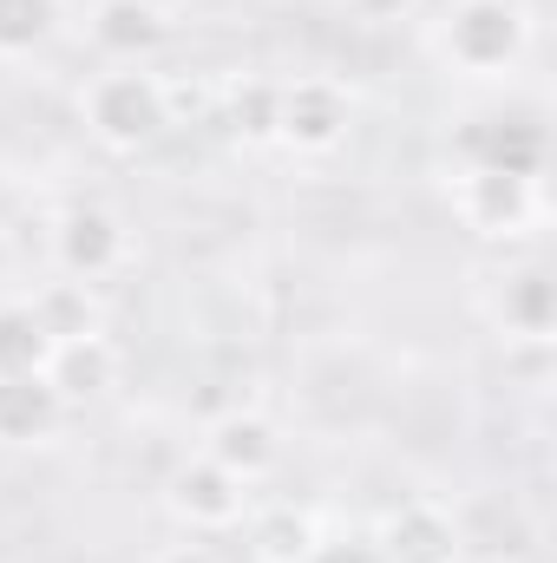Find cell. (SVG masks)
<instances>
[{"instance_id": "cell-1", "label": "cell", "mask_w": 557, "mask_h": 563, "mask_svg": "<svg viewBox=\"0 0 557 563\" xmlns=\"http://www.w3.org/2000/svg\"><path fill=\"white\" fill-rule=\"evenodd\" d=\"M426 53L459 79L499 86L532 53V13H525V0H452L426 26Z\"/></svg>"}, {"instance_id": "cell-2", "label": "cell", "mask_w": 557, "mask_h": 563, "mask_svg": "<svg viewBox=\"0 0 557 563\" xmlns=\"http://www.w3.org/2000/svg\"><path fill=\"white\" fill-rule=\"evenodd\" d=\"M79 119H86L92 139L106 144V151H119V157L151 151L171 132V86L151 66H106V73L86 79Z\"/></svg>"}, {"instance_id": "cell-3", "label": "cell", "mask_w": 557, "mask_h": 563, "mask_svg": "<svg viewBox=\"0 0 557 563\" xmlns=\"http://www.w3.org/2000/svg\"><path fill=\"white\" fill-rule=\"evenodd\" d=\"M452 210L485 243H525L545 230V184L532 170H505V164H459Z\"/></svg>"}, {"instance_id": "cell-4", "label": "cell", "mask_w": 557, "mask_h": 563, "mask_svg": "<svg viewBox=\"0 0 557 563\" xmlns=\"http://www.w3.org/2000/svg\"><path fill=\"white\" fill-rule=\"evenodd\" d=\"M46 243H53V269L66 282H106L132 263V230H125V217H119L112 203H92V197L66 203V210L53 217V236H46Z\"/></svg>"}, {"instance_id": "cell-5", "label": "cell", "mask_w": 557, "mask_h": 563, "mask_svg": "<svg viewBox=\"0 0 557 563\" xmlns=\"http://www.w3.org/2000/svg\"><path fill=\"white\" fill-rule=\"evenodd\" d=\"M354 132V92L328 73H302L282 79V112H276V144H288L295 157H328L341 151Z\"/></svg>"}, {"instance_id": "cell-6", "label": "cell", "mask_w": 557, "mask_h": 563, "mask_svg": "<svg viewBox=\"0 0 557 563\" xmlns=\"http://www.w3.org/2000/svg\"><path fill=\"white\" fill-rule=\"evenodd\" d=\"M164 511L184 525V531H197V538H210V531H237L243 525V511H250V485L243 478H230L217 459H184L171 478H164Z\"/></svg>"}, {"instance_id": "cell-7", "label": "cell", "mask_w": 557, "mask_h": 563, "mask_svg": "<svg viewBox=\"0 0 557 563\" xmlns=\"http://www.w3.org/2000/svg\"><path fill=\"white\" fill-rule=\"evenodd\" d=\"M374 558L381 563H459V525L433 498H401L374 525Z\"/></svg>"}, {"instance_id": "cell-8", "label": "cell", "mask_w": 557, "mask_h": 563, "mask_svg": "<svg viewBox=\"0 0 557 563\" xmlns=\"http://www.w3.org/2000/svg\"><path fill=\"white\" fill-rule=\"evenodd\" d=\"M485 321L505 334V341H551L557 328V295H551V276L538 269V263H518V269H505V276H492L485 288Z\"/></svg>"}, {"instance_id": "cell-9", "label": "cell", "mask_w": 557, "mask_h": 563, "mask_svg": "<svg viewBox=\"0 0 557 563\" xmlns=\"http://www.w3.org/2000/svg\"><path fill=\"white\" fill-rule=\"evenodd\" d=\"M204 459H217L230 478L256 485V478H270V472L282 465V432H276V420H270V413L237 407V413L210 420V432H204Z\"/></svg>"}, {"instance_id": "cell-10", "label": "cell", "mask_w": 557, "mask_h": 563, "mask_svg": "<svg viewBox=\"0 0 557 563\" xmlns=\"http://www.w3.org/2000/svg\"><path fill=\"white\" fill-rule=\"evenodd\" d=\"M86 33H92V46H99L112 66H144V59L164 46L171 20H164L157 0H99L92 20H86Z\"/></svg>"}, {"instance_id": "cell-11", "label": "cell", "mask_w": 557, "mask_h": 563, "mask_svg": "<svg viewBox=\"0 0 557 563\" xmlns=\"http://www.w3.org/2000/svg\"><path fill=\"white\" fill-rule=\"evenodd\" d=\"M112 380H119V347H112L106 334L53 341V354H46V387L66 400V413H73V407H92L99 394H112Z\"/></svg>"}, {"instance_id": "cell-12", "label": "cell", "mask_w": 557, "mask_h": 563, "mask_svg": "<svg viewBox=\"0 0 557 563\" xmlns=\"http://www.w3.org/2000/svg\"><path fill=\"white\" fill-rule=\"evenodd\" d=\"M66 426V400L46 374H0V445H46Z\"/></svg>"}, {"instance_id": "cell-13", "label": "cell", "mask_w": 557, "mask_h": 563, "mask_svg": "<svg viewBox=\"0 0 557 563\" xmlns=\"http://www.w3.org/2000/svg\"><path fill=\"white\" fill-rule=\"evenodd\" d=\"M33 321L53 334V341H79V334H106V308L92 295V282H46L33 301Z\"/></svg>"}, {"instance_id": "cell-14", "label": "cell", "mask_w": 557, "mask_h": 563, "mask_svg": "<svg viewBox=\"0 0 557 563\" xmlns=\"http://www.w3.org/2000/svg\"><path fill=\"white\" fill-rule=\"evenodd\" d=\"M250 551H256V563H308L315 551H321V525H315V511L276 505V511L256 518Z\"/></svg>"}, {"instance_id": "cell-15", "label": "cell", "mask_w": 557, "mask_h": 563, "mask_svg": "<svg viewBox=\"0 0 557 563\" xmlns=\"http://www.w3.org/2000/svg\"><path fill=\"white\" fill-rule=\"evenodd\" d=\"M53 334L33 321L26 301H0V374H46Z\"/></svg>"}, {"instance_id": "cell-16", "label": "cell", "mask_w": 557, "mask_h": 563, "mask_svg": "<svg viewBox=\"0 0 557 563\" xmlns=\"http://www.w3.org/2000/svg\"><path fill=\"white\" fill-rule=\"evenodd\" d=\"M59 33V0H0V59H33Z\"/></svg>"}, {"instance_id": "cell-17", "label": "cell", "mask_w": 557, "mask_h": 563, "mask_svg": "<svg viewBox=\"0 0 557 563\" xmlns=\"http://www.w3.org/2000/svg\"><path fill=\"white\" fill-rule=\"evenodd\" d=\"M282 79H237L230 86V132L237 144H276Z\"/></svg>"}, {"instance_id": "cell-18", "label": "cell", "mask_w": 557, "mask_h": 563, "mask_svg": "<svg viewBox=\"0 0 557 563\" xmlns=\"http://www.w3.org/2000/svg\"><path fill=\"white\" fill-rule=\"evenodd\" d=\"M361 26H401V20H414L419 0H341Z\"/></svg>"}, {"instance_id": "cell-19", "label": "cell", "mask_w": 557, "mask_h": 563, "mask_svg": "<svg viewBox=\"0 0 557 563\" xmlns=\"http://www.w3.org/2000/svg\"><path fill=\"white\" fill-rule=\"evenodd\" d=\"M151 563H217V551L210 544H164Z\"/></svg>"}, {"instance_id": "cell-20", "label": "cell", "mask_w": 557, "mask_h": 563, "mask_svg": "<svg viewBox=\"0 0 557 563\" xmlns=\"http://www.w3.org/2000/svg\"><path fill=\"white\" fill-rule=\"evenodd\" d=\"M7 263H13V250H7V236H0V276H7Z\"/></svg>"}, {"instance_id": "cell-21", "label": "cell", "mask_w": 557, "mask_h": 563, "mask_svg": "<svg viewBox=\"0 0 557 563\" xmlns=\"http://www.w3.org/2000/svg\"><path fill=\"white\" fill-rule=\"evenodd\" d=\"M499 563H512V558H499Z\"/></svg>"}]
</instances>
